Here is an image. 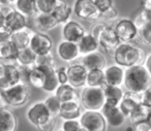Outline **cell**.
<instances>
[{
  "instance_id": "obj_1",
  "label": "cell",
  "mask_w": 151,
  "mask_h": 131,
  "mask_svg": "<svg viewBox=\"0 0 151 131\" xmlns=\"http://www.w3.org/2000/svg\"><path fill=\"white\" fill-rule=\"evenodd\" d=\"M123 85L127 92L142 94L151 87V75L144 64L127 67L124 72Z\"/></svg>"
},
{
  "instance_id": "obj_2",
  "label": "cell",
  "mask_w": 151,
  "mask_h": 131,
  "mask_svg": "<svg viewBox=\"0 0 151 131\" xmlns=\"http://www.w3.org/2000/svg\"><path fill=\"white\" fill-rule=\"evenodd\" d=\"M113 57L116 64L126 68L134 65L144 64L147 58L144 50L132 42H120L114 52Z\"/></svg>"
},
{
  "instance_id": "obj_3",
  "label": "cell",
  "mask_w": 151,
  "mask_h": 131,
  "mask_svg": "<svg viewBox=\"0 0 151 131\" xmlns=\"http://www.w3.org/2000/svg\"><path fill=\"white\" fill-rule=\"evenodd\" d=\"M56 117L52 116L44 102H35L27 110V119L40 130L51 131L55 128Z\"/></svg>"
},
{
  "instance_id": "obj_4",
  "label": "cell",
  "mask_w": 151,
  "mask_h": 131,
  "mask_svg": "<svg viewBox=\"0 0 151 131\" xmlns=\"http://www.w3.org/2000/svg\"><path fill=\"white\" fill-rule=\"evenodd\" d=\"M91 33L99 39V47H101L109 55L113 56L116 48L121 42L115 28L105 23H99L92 27Z\"/></svg>"
},
{
  "instance_id": "obj_5",
  "label": "cell",
  "mask_w": 151,
  "mask_h": 131,
  "mask_svg": "<svg viewBox=\"0 0 151 131\" xmlns=\"http://www.w3.org/2000/svg\"><path fill=\"white\" fill-rule=\"evenodd\" d=\"M80 102L85 110H101L106 103L103 87L85 86L80 94Z\"/></svg>"
},
{
  "instance_id": "obj_6",
  "label": "cell",
  "mask_w": 151,
  "mask_h": 131,
  "mask_svg": "<svg viewBox=\"0 0 151 131\" xmlns=\"http://www.w3.org/2000/svg\"><path fill=\"white\" fill-rule=\"evenodd\" d=\"M7 105L19 107L26 104L30 97V87L28 84L19 82L16 85L2 90Z\"/></svg>"
},
{
  "instance_id": "obj_7",
  "label": "cell",
  "mask_w": 151,
  "mask_h": 131,
  "mask_svg": "<svg viewBox=\"0 0 151 131\" xmlns=\"http://www.w3.org/2000/svg\"><path fill=\"white\" fill-rule=\"evenodd\" d=\"M79 120L84 131H105L108 126L101 110H86L82 112Z\"/></svg>"
},
{
  "instance_id": "obj_8",
  "label": "cell",
  "mask_w": 151,
  "mask_h": 131,
  "mask_svg": "<svg viewBox=\"0 0 151 131\" xmlns=\"http://www.w3.org/2000/svg\"><path fill=\"white\" fill-rule=\"evenodd\" d=\"M73 11L77 17L87 22L96 21L101 16L94 0H76Z\"/></svg>"
},
{
  "instance_id": "obj_9",
  "label": "cell",
  "mask_w": 151,
  "mask_h": 131,
  "mask_svg": "<svg viewBox=\"0 0 151 131\" xmlns=\"http://www.w3.org/2000/svg\"><path fill=\"white\" fill-rule=\"evenodd\" d=\"M66 69L69 85L75 87L76 89L86 86L88 69L85 67V65L83 63L70 62V64L66 67Z\"/></svg>"
},
{
  "instance_id": "obj_10",
  "label": "cell",
  "mask_w": 151,
  "mask_h": 131,
  "mask_svg": "<svg viewBox=\"0 0 151 131\" xmlns=\"http://www.w3.org/2000/svg\"><path fill=\"white\" fill-rule=\"evenodd\" d=\"M21 82L18 65L0 64V89L4 90Z\"/></svg>"
},
{
  "instance_id": "obj_11",
  "label": "cell",
  "mask_w": 151,
  "mask_h": 131,
  "mask_svg": "<svg viewBox=\"0 0 151 131\" xmlns=\"http://www.w3.org/2000/svg\"><path fill=\"white\" fill-rule=\"evenodd\" d=\"M121 42H129L136 39L139 35V29L134 22L129 19H121L114 26Z\"/></svg>"
},
{
  "instance_id": "obj_12",
  "label": "cell",
  "mask_w": 151,
  "mask_h": 131,
  "mask_svg": "<svg viewBox=\"0 0 151 131\" xmlns=\"http://www.w3.org/2000/svg\"><path fill=\"white\" fill-rule=\"evenodd\" d=\"M29 48L36 55L46 54V53L51 52V50H52L53 40L50 36L45 34L44 32H36L31 35Z\"/></svg>"
},
{
  "instance_id": "obj_13",
  "label": "cell",
  "mask_w": 151,
  "mask_h": 131,
  "mask_svg": "<svg viewBox=\"0 0 151 131\" xmlns=\"http://www.w3.org/2000/svg\"><path fill=\"white\" fill-rule=\"evenodd\" d=\"M106 119L107 125L113 128H118L122 126L125 122V115L122 112L119 106H113L105 104L101 110Z\"/></svg>"
},
{
  "instance_id": "obj_14",
  "label": "cell",
  "mask_w": 151,
  "mask_h": 131,
  "mask_svg": "<svg viewBox=\"0 0 151 131\" xmlns=\"http://www.w3.org/2000/svg\"><path fill=\"white\" fill-rule=\"evenodd\" d=\"M86 34L85 28L77 21H67L63 24L62 27V37L64 40L77 42L78 44L80 39Z\"/></svg>"
},
{
  "instance_id": "obj_15",
  "label": "cell",
  "mask_w": 151,
  "mask_h": 131,
  "mask_svg": "<svg viewBox=\"0 0 151 131\" xmlns=\"http://www.w3.org/2000/svg\"><path fill=\"white\" fill-rule=\"evenodd\" d=\"M57 55L62 61L70 63L76 61V59L78 58L81 54L77 42L63 39L57 47Z\"/></svg>"
},
{
  "instance_id": "obj_16",
  "label": "cell",
  "mask_w": 151,
  "mask_h": 131,
  "mask_svg": "<svg viewBox=\"0 0 151 131\" xmlns=\"http://www.w3.org/2000/svg\"><path fill=\"white\" fill-rule=\"evenodd\" d=\"M4 25L9 27L13 32L26 29V27H27V17L18 9H13L11 13L5 16Z\"/></svg>"
},
{
  "instance_id": "obj_17",
  "label": "cell",
  "mask_w": 151,
  "mask_h": 131,
  "mask_svg": "<svg viewBox=\"0 0 151 131\" xmlns=\"http://www.w3.org/2000/svg\"><path fill=\"white\" fill-rule=\"evenodd\" d=\"M105 72V79L107 85L112 86H121L124 82V70L122 66L118 64L110 65L108 67H105L104 69Z\"/></svg>"
},
{
  "instance_id": "obj_18",
  "label": "cell",
  "mask_w": 151,
  "mask_h": 131,
  "mask_svg": "<svg viewBox=\"0 0 151 131\" xmlns=\"http://www.w3.org/2000/svg\"><path fill=\"white\" fill-rule=\"evenodd\" d=\"M33 23L35 28L40 32H47L54 29L55 27L59 25L58 21L55 19L52 14L37 13L33 20Z\"/></svg>"
},
{
  "instance_id": "obj_19",
  "label": "cell",
  "mask_w": 151,
  "mask_h": 131,
  "mask_svg": "<svg viewBox=\"0 0 151 131\" xmlns=\"http://www.w3.org/2000/svg\"><path fill=\"white\" fill-rule=\"evenodd\" d=\"M80 103V100H71V101L62 102L59 117H61L63 120L80 119L81 115H82Z\"/></svg>"
},
{
  "instance_id": "obj_20",
  "label": "cell",
  "mask_w": 151,
  "mask_h": 131,
  "mask_svg": "<svg viewBox=\"0 0 151 131\" xmlns=\"http://www.w3.org/2000/svg\"><path fill=\"white\" fill-rule=\"evenodd\" d=\"M140 103H142L141 102V94L127 92V93H124L123 98H122V100L120 101L118 106L122 110V112L125 115V117L129 118L132 112H134V108Z\"/></svg>"
},
{
  "instance_id": "obj_21",
  "label": "cell",
  "mask_w": 151,
  "mask_h": 131,
  "mask_svg": "<svg viewBox=\"0 0 151 131\" xmlns=\"http://www.w3.org/2000/svg\"><path fill=\"white\" fill-rule=\"evenodd\" d=\"M104 93H105V98H106V103L108 105H113V106H118L120 103V101L122 100L124 96L123 90L120 88V86H112V85H107L106 84L103 87Z\"/></svg>"
},
{
  "instance_id": "obj_22",
  "label": "cell",
  "mask_w": 151,
  "mask_h": 131,
  "mask_svg": "<svg viewBox=\"0 0 151 131\" xmlns=\"http://www.w3.org/2000/svg\"><path fill=\"white\" fill-rule=\"evenodd\" d=\"M82 63L88 70H90V69H105L106 58L101 53L95 51V52L84 55L82 58Z\"/></svg>"
},
{
  "instance_id": "obj_23",
  "label": "cell",
  "mask_w": 151,
  "mask_h": 131,
  "mask_svg": "<svg viewBox=\"0 0 151 131\" xmlns=\"http://www.w3.org/2000/svg\"><path fill=\"white\" fill-rule=\"evenodd\" d=\"M18 120L12 110L0 108V131H14L17 129Z\"/></svg>"
},
{
  "instance_id": "obj_24",
  "label": "cell",
  "mask_w": 151,
  "mask_h": 131,
  "mask_svg": "<svg viewBox=\"0 0 151 131\" xmlns=\"http://www.w3.org/2000/svg\"><path fill=\"white\" fill-rule=\"evenodd\" d=\"M78 47L80 54L84 56V55H87L89 53L95 52V51L99 50V39L92 33H86L78 42Z\"/></svg>"
},
{
  "instance_id": "obj_25",
  "label": "cell",
  "mask_w": 151,
  "mask_h": 131,
  "mask_svg": "<svg viewBox=\"0 0 151 131\" xmlns=\"http://www.w3.org/2000/svg\"><path fill=\"white\" fill-rule=\"evenodd\" d=\"M55 95L61 100V102L80 100V94L76 91V88L67 84H60L55 91Z\"/></svg>"
},
{
  "instance_id": "obj_26",
  "label": "cell",
  "mask_w": 151,
  "mask_h": 131,
  "mask_svg": "<svg viewBox=\"0 0 151 131\" xmlns=\"http://www.w3.org/2000/svg\"><path fill=\"white\" fill-rule=\"evenodd\" d=\"M73 11V9L65 1L58 0V2H57L56 6H55L54 11H52V15L58 21L59 24H64L69 20Z\"/></svg>"
},
{
  "instance_id": "obj_27",
  "label": "cell",
  "mask_w": 151,
  "mask_h": 131,
  "mask_svg": "<svg viewBox=\"0 0 151 131\" xmlns=\"http://www.w3.org/2000/svg\"><path fill=\"white\" fill-rule=\"evenodd\" d=\"M46 70V83L42 88V91L48 93H55L58 86L60 85L57 77L56 68L53 66H42Z\"/></svg>"
},
{
  "instance_id": "obj_28",
  "label": "cell",
  "mask_w": 151,
  "mask_h": 131,
  "mask_svg": "<svg viewBox=\"0 0 151 131\" xmlns=\"http://www.w3.org/2000/svg\"><path fill=\"white\" fill-rule=\"evenodd\" d=\"M45 83H46V70H45V68L42 66L33 65L29 75V81H28L29 86L42 90Z\"/></svg>"
},
{
  "instance_id": "obj_29",
  "label": "cell",
  "mask_w": 151,
  "mask_h": 131,
  "mask_svg": "<svg viewBox=\"0 0 151 131\" xmlns=\"http://www.w3.org/2000/svg\"><path fill=\"white\" fill-rule=\"evenodd\" d=\"M18 49L12 39L0 42V60L12 61L16 60L18 54Z\"/></svg>"
},
{
  "instance_id": "obj_30",
  "label": "cell",
  "mask_w": 151,
  "mask_h": 131,
  "mask_svg": "<svg viewBox=\"0 0 151 131\" xmlns=\"http://www.w3.org/2000/svg\"><path fill=\"white\" fill-rule=\"evenodd\" d=\"M37 55L29 48H24L18 51L17 57H16V62L18 65H25V66H33L36 60Z\"/></svg>"
},
{
  "instance_id": "obj_31",
  "label": "cell",
  "mask_w": 151,
  "mask_h": 131,
  "mask_svg": "<svg viewBox=\"0 0 151 131\" xmlns=\"http://www.w3.org/2000/svg\"><path fill=\"white\" fill-rule=\"evenodd\" d=\"M16 9L21 11L26 17L35 16L37 11L36 0H16Z\"/></svg>"
},
{
  "instance_id": "obj_32",
  "label": "cell",
  "mask_w": 151,
  "mask_h": 131,
  "mask_svg": "<svg viewBox=\"0 0 151 131\" xmlns=\"http://www.w3.org/2000/svg\"><path fill=\"white\" fill-rule=\"evenodd\" d=\"M106 85L104 69H90L87 73L86 86L91 87H104Z\"/></svg>"
},
{
  "instance_id": "obj_33",
  "label": "cell",
  "mask_w": 151,
  "mask_h": 131,
  "mask_svg": "<svg viewBox=\"0 0 151 131\" xmlns=\"http://www.w3.org/2000/svg\"><path fill=\"white\" fill-rule=\"evenodd\" d=\"M11 39L15 44V46L17 47L18 50H21V49L29 47L31 35H30V33L26 29H22L19 30V31L13 32Z\"/></svg>"
},
{
  "instance_id": "obj_34",
  "label": "cell",
  "mask_w": 151,
  "mask_h": 131,
  "mask_svg": "<svg viewBox=\"0 0 151 131\" xmlns=\"http://www.w3.org/2000/svg\"><path fill=\"white\" fill-rule=\"evenodd\" d=\"M150 112H151L150 107H148V106H146L143 103H140L134 108V110L129 116V120H130V122H132V124L134 125V124H137V123L148 120Z\"/></svg>"
},
{
  "instance_id": "obj_35",
  "label": "cell",
  "mask_w": 151,
  "mask_h": 131,
  "mask_svg": "<svg viewBox=\"0 0 151 131\" xmlns=\"http://www.w3.org/2000/svg\"><path fill=\"white\" fill-rule=\"evenodd\" d=\"M44 103L46 104L47 108L49 110L50 114L54 117L59 116V112H60V108H61V100L57 97L56 95H51L48 98H46V100L44 101Z\"/></svg>"
},
{
  "instance_id": "obj_36",
  "label": "cell",
  "mask_w": 151,
  "mask_h": 131,
  "mask_svg": "<svg viewBox=\"0 0 151 131\" xmlns=\"http://www.w3.org/2000/svg\"><path fill=\"white\" fill-rule=\"evenodd\" d=\"M58 0H36V6L38 13L52 14Z\"/></svg>"
},
{
  "instance_id": "obj_37",
  "label": "cell",
  "mask_w": 151,
  "mask_h": 131,
  "mask_svg": "<svg viewBox=\"0 0 151 131\" xmlns=\"http://www.w3.org/2000/svg\"><path fill=\"white\" fill-rule=\"evenodd\" d=\"M34 65L36 66H53L55 67V58L51 52L46 54L37 55Z\"/></svg>"
},
{
  "instance_id": "obj_38",
  "label": "cell",
  "mask_w": 151,
  "mask_h": 131,
  "mask_svg": "<svg viewBox=\"0 0 151 131\" xmlns=\"http://www.w3.org/2000/svg\"><path fill=\"white\" fill-rule=\"evenodd\" d=\"M61 129L63 131H83V127L81 125L80 120H78V119L64 120Z\"/></svg>"
},
{
  "instance_id": "obj_39",
  "label": "cell",
  "mask_w": 151,
  "mask_h": 131,
  "mask_svg": "<svg viewBox=\"0 0 151 131\" xmlns=\"http://www.w3.org/2000/svg\"><path fill=\"white\" fill-rule=\"evenodd\" d=\"M139 34H140L142 40L147 44L151 46V22L147 23L144 25L140 30H139Z\"/></svg>"
},
{
  "instance_id": "obj_40",
  "label": "cell",
  "mask_w": 151,
  "mask_h": 131,
  "mask_svg": "<svg viewBox=\"0 0 151 131\" xmlns=\"http://www.w3.org/2000/svg\"><path fill=\"white\" fill-rule=\"evenodd\" d=\"M94 2L101 14L106 13V11H110L112 7H114L113 0H94Z\"/></svg>"
},
{
  "instance_id": "obj_41",
  "label": "cell",
  "mask_w": 151,
  "mask_h": 131,
  "mask_svg": "<svg viewBox=\"0 0 151 131\" xmlns=\"http://www.w3.org/2000/svg\"><path fill=\"white\" fill-rule=\"evenodd\" d=\"M33 66H25V65H18V68H19V73H20V79L21 82L23 83L28 84L29 81V75L31 72V69ZM29 85V84H28Z\"/></svg>"
},
{
  "instance_id": "obj_42",
  "label": "cell",
  "mask_w": 151,
  "mask_h": 131,
  "mask_svg": "<svg viewBox=\"0 0 151 131\" xmlns=\"http://www.w3.org/2000/svg\"><path fill=\"white\" fill-rule=\"evenodd\" d=\"M58 81L60 84H67L68 83V75H67V69L65 67H59L56 69Z\"/></svg>"
},
{
  "instance_id": "obj_43",
  "label": "cell",
  "mask_w": 151,
  "mask_h": 131,
  "mask_svg": "<svg viewBox=\"0 0 151 131\" xmlns=\"http://www.w3.org/2000/svg\"><path fill=\"white\" fill-rule=\"evenodd\" d=\"M12 34H13V31L9 27H6L5 25L1 26L0 27V42L11 39Z\"/></svg>"
},
{
  "instance_id": "obj_44",
  "label": "cell",
  "mask_w": 151,
  "mask_h": 131,
  "mask_svg": "<svg viewBox=\"0 0 151 131\" xmlns=\"http://www.w3.org/2000/svg\"><path fill=\"white\" fill-rule=\"evenodd\" d=\"M141 102L151 108V87L141 94Z\"/></svg>"
},
{
  "instance_id": "obj_45",
  "label": "cell",
  "mask_w": 151,
  "mask_h": 131,
  "mask_svg": "<svg viewBox=\"0 0 151 131\" xmlns=\"http://www.w3.org/2000/svg\"><path fill=\"white\" fill-rule=\"evenodd\" d=\"M132 126H134V130L137 131H151V124L149 123L148 120L137 123V124H134Z\"/></svg>"
},
{
  "instance_id": "obj_46",
  "label": "cell",
  "mask_w": 151,
  "mask_h": 131,
  "mask_svg": "<svg viewBox=\"0 0 151 131\" xmlns=\"http://www.w3.org/2000/svg\"><path fill=\"white\" fill-rule=\"evenodd\" d=\"M117 15H118L117 11H116L114 7H112L110 11L101 14V18H106V19H108V20H112V19H116V18H117Z\"/></svg>"
},
{
  "instance_id": "obj_47",
  "label": "cell",
  "mask_w": 151,
  "mask_h": 131,
  "mask_svg": "<svg viewBox=\"0 0 151 131\" xmlns=\"http://www.w3.org/2000/svg\"><path fill=\"white\" fill-rule=\"evenodd\" d=\"M13 9H14L11 6V4H0V11L4 14V16H6L7 14H9Z\"/></svg>"
},
{
  "instance_id": "obj_48",
  "label": "cell",
  "mask_w": 151,
  "mask_h": 131,
  "mask_svg": "<svg viewBox=\"0 0 151 131\" xmlns=\"http://www.w3.org/2000/svg\"><path fill=\"white\" fill-rule=\"evenodd\" d=\"M144 65L147 68V70H148V72L150 73V75H151V54L146 58V61H145Z\"/></svg>"
},
{
  "instance_id": "obj_49",
  "label": "cell",
  "mask_w": 151,
  "mask_h": 131,
  "mask_svg": "<svg viewBox=\"0 0 151 131\" xmlns=\"http://www.w3.org/2000/svg\"><path fill=\"white\" fill-rule=\"evenodd\" d=\"M7 103L5 101V98L3 96V93H2V90L0 89V108H3V107H6Z\"/></svg>"
},
{
  "instance_id": "obj_50",
  "label": "cell",
  "mask_w": 151,
  "mask_h": 131,
  "mask_svg": "<svg viewBox=\"0 0 151 131\" xmlns=\"http://www.w3.org/2000/svg\"><path fill=\"white\" fill-rule=\"evenodd\" d=\"M4 23H5V16L2 11H0V27L4 25Z\"/></svg>"
},
{
  "instance_id": "obj_51",
  "label": "cell",
  "mask_w": 151,
  "mask_h": 131,
  "mask_svg": "<svg viewBox=\"0 0 151 131\" xmlns=\"http://www.w3.org/2000/svg\"><path fill=\"white\" fill-rule=\"evenodd\" d=\"M16 0H0V4H13Z\"/></svg>"
},
{
  "instance_id": "obj_52",
  "label": "cell",
  "mask_w": 151,
  "mask_h": 131,
  "mask_svg": "<svg viewBox=\"0 0 151 131\" xmlns=\"http://www.w3.org/2000/svg\"><path fill=\"white\" fill-rule=\"evenodd\" d=\"M148 121H149V123L151 124V112H150V114H149V117H148Z\"/></svg>"
}]
</instances>
